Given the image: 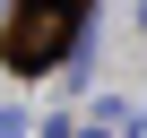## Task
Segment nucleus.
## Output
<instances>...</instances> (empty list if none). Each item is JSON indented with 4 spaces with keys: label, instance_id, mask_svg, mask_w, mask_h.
I'll list each match as a JSON object with an SVG mask.
<instances>
[{
    "label": "nucleus",
    "instance_id": "obj_1",
    "mask_svg": "<svg viewBox=\"0 0 147 138\" xmlns=\"http://www.w3.org/2000/svg\"><path fill=\"white\" fill-rule=\"evenodd\" d=\"M78 26H87V17H69V9H61V17H18V26H9V52H18V60H52Z\"/></svg>",
    "mask_w": 147,
    "mask_h": 138
}]
</instances>
